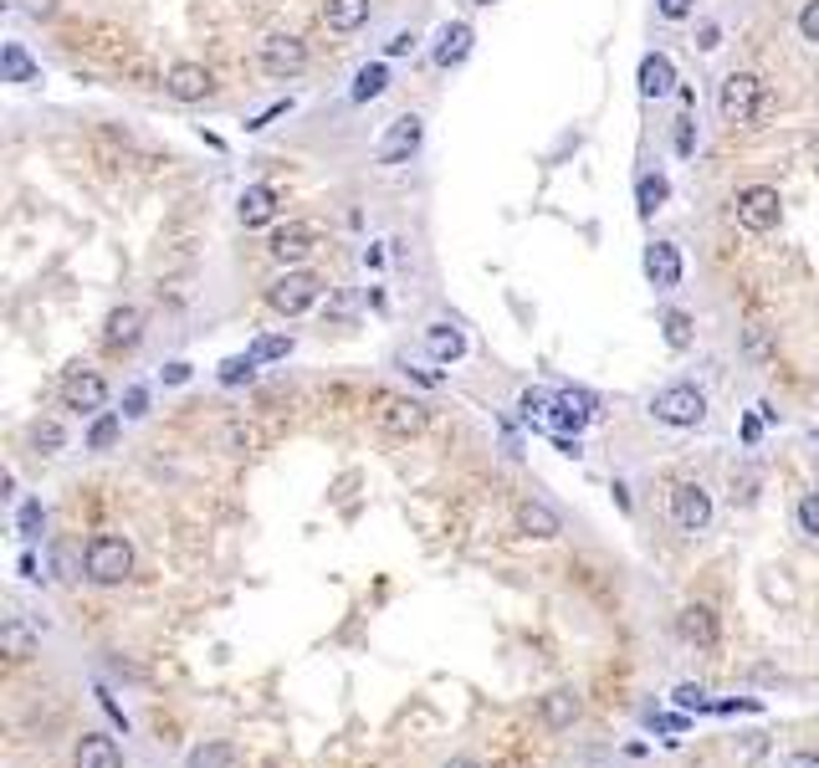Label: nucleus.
<instances>
[{
  "instance_id": "obj_1",
  "label": "nucleus",
  "mask_w": 819,
  "mask_h": 768,
  "mask_svg": "<svg viewBox=\"0 0 819 768\" xmlns=\"http://www.w3.org/2000/svg\"><path fill=\"white\" fill-rule=\"evenodd\" d=\"M717 108H722V119H728V123H759L763 108H768V88H763V77L728 73V77H722V88H717Z\"/></svg>"
},
{
  "instance_id": "obj_2",
  "label": "nucleus",
  "mask_w": 819,
  "mask_h": 768,
  "mask_svg": "<svg viewBox=\"0 0 819 768\" xmlns=\"http://www.w3.org/2000/svg\"><path fill=\"white\" fill-rule=\"evenodd\" d=\"M82 569H88L92 584H123V579L134 574V548L123 544L119 533H98L82 548Z\"/></svg>"
},
{
  "instance_id": "obj_3",
  "label": "nucleus",
  "mask_w": 819,
  "mask_h": 768,
  "mask_svg": "<svg viewBox=\"0 0 819 768\" xmlns=\"http://www.w3.org/2000/svg\"><path fill=\"white\" fill-rule=\"evenodd\" d=\"M651 415L661 420V426L691 430V426L707 420V395H701L697 384H666V390L651 399Z\"/></svg>"
},
{
  "instance_id": "obj_4",
  "label": "nucleus",
  "mask_w": 819,
  "mask_h": 768,
  "mask_svg": "<svg viewBox=\"0 0 819 768\" xmlns=\"http://www.w3.org/2000/svg\"><path fill=\"white\" fill-rule=\"evenodd\" d=\"M732 216H738L743 231L768 237V231L784 221V200H778L774 185H748V190H738V200H732Z\"/></svg>"
},
{
  "instance_id": "obj_5",
  "label": "nucleus",
  "mask_w": 819,
  "mask_h": 768,
  "mask_svg": "<svg viewBox=\"0 0 819 768\" xmlns=\"http://www.w3.org/2000/svg\"><path fill=\"white\" fill-rule=\"evenodd\" d=\"M374 426L385 430V436H420V430L431 426V410L410 395H389V390H379V395H374Z\"/></svg>"
},
{
  "instance_id": "obj_6",
  "label": "nucleus",
  "mask_w": 819,
  "mask_h": 768,
  "mask_svg": "<svg viewBox=\"0 0 819 768\" xmlns=\"http://www.w3.org/2000/svg\"><path fill=\"white\" fill-rule=\"evenodd\" d=\"M318 293H323V282L313 277V272H302V266H287L283 277L267 287V303L272 312H283V318H298V312H308L318 303Z\"/></svg>"
},
{
  "instance_id": "obj_7",
  "label": "nucleus",
  "mask_w": 819,
  "mask_h": 768,
  "mask_svg": "<svg viewBox=\"0 0 819 768\" xmlns=\"http://www.w3.org/2000/svg\"><path fill=\"white\" fill-rule=\"evenodd\" d=\"M671 523L682 533H701L712 523V492L701 482H676L671 487Z\"/></svg>"
},
{
  "instance_id": "obj_8",
  "label": "nucleus",
  "mask_w": 819,
  "mask_h": 768,
  "mask_svg": "<svg viewBox=\"0 0 819 768\" xmlns=\"http://www.w3.org/2000/svg\"><path fill=\"white\" fill-rule=\"evenodd\" d=\"M420 139H425V119H416V113H405V119L389 123V133L379 139V149H374V160L385 164V169H395V164H405L410 154L420 149Z\"/></svg>"
},
{
  "instance_id": "obj_9",
  "label": "nucleus",
  "mask_w": 819,
  "mask_h": 768,
  "mask_svg": "<svg viewBox=\"0 0 819 768\" xmlns=\"http://www.w3.org/2000/svg\"><path fill=\"white\" fill-rule=\"evenodd\" d=\"M62 405L77 415H98L108 405V380L98 370H73L62 380Z\"/></svg>"
},
{
  "instance_id": "obj_10",
  "label": "nucleus",
  "mask_w": 819,
  "mask_h": 768,
  "mask_svg": "<svg viewBox=\"0 0 819 768\" xmlns=\"http://www.w3.org/2000/svg\"><path fill=\"white\" fill-rule=\"evenodd\" d=\"M302 67H308V42H302V36H267V42H262V73L267 77H298Z\"/></svg>"
},
{
  "instance_id": "obj_11",
  "label": "nucleus",
  "mask_w": 819,
  "mask_h": 768,
  "mask_svg": "<svg viewBox=\"0 0 819 768\" xmlns=\"http://www.w3.org/2000/svg\"><path fill=\"white\" fill-rule=\"evenodd\" d=\"M164 92H169L175 103H206L210 92H215V77H210V67H200V62H175V67L164 73Z\"/></svg>"
},
{
  "instance_id": "obj_12",
  "label": "nucleus",
  "mask_w": 819,
  "mask_h": 768,
  "mask_svg": "<svg viewBox=\"0 0 819 768\" xmlns=\"http://www.w3.org/2000/svg\"><path fill=\"white\" fill-rule=\"evenodd\" d=\"M267 252H272V262H283V266L308 262V256H313V226H302V221L277 226L267 237Z\"/></svg>"
},
{
  "instance_id": "obj_13",
  "label": "nucleus",
  "mask_w": 819,
  "mask_h": 768,
  "mask_svg": "<svg viewBox=\"0 0 819 768\" xmlns=\"http://www.w3.org/2000/svg\"><path fill=\"white\" fill-rule=\"evenodd\" d=\"M645 277H651V287L671 293V287L682 282V252H676L671 241H651V246H645Z\"/></svg>"
},
{
  "instance_id": "obj_14",
  "label": "nucleus",
  "mask_w": 819,
  "mask_h": 768,
  "mask_svg": "<svg viewBox=\"0 0 819 768\" xmlns=\"http://www.w3.org/2000/svg\"><path fill=\"white\" fill-rule=\"evenodd\" d=\"M277 200H283V195L272 190V185H246V190H241V200H236L241 226H246V231H252V226H267L272 216H277Z\"/></svg>"
},
{
  "instance_id": "obj_15",
  "label": "nucleus",
  "mask_w": 819,
  "mask_h": 768,
  "mask_svg": "<svg viewBox=\"0 0 819 768\" xmlns=\"http://www.w3.org/2000/svg\"><path fill=\"white\" fill-rule=\"evenodd\" d=\"M73 764L77 768H123V748L113 738H103V733H82Z\"/></svg>"
},
{
  "instance_id": "obj_16",
  "label": "nucleus",
  "mask_w": 819,
  "mask_h": 768,
  "mask_svg": "<svg viewBox=\"0 0 819 768\" xmlns=\"http://www.w3.org/2000/svg\"><path fill=\"white\" fill-rule=\"evenodd\" d=\"M144 339V312L139 308H113L103 323V343L108 349H134Z\"/></svg>"
},
{
  "instance_id": "obj_17",
  "label": "nucleus",
  "mask_w": 819,
  "mask_h": 768,
  "mask_svg": "<svg viewBox=\"0 0 819 768\" xmlns=\"http://www.w3.org/2000/svg\"><path fill=\"white\" fill-rule=\"evenodd\" d=\"M472 42H477V31L466 26V21H451L441 26V42H435V67H456V62L472 57Z\"/></svg>"
},
{
  "instance_id": "obj_18",
  "label": "nucleus",
  "mask_w": 819,
  "mask_h": 768,
  "mask_svg": "<svg viewBox=\"0 0 819 768\" xmlns=\"http://www.w3.org/2000/svg\"><path fill=\"white\" fill-rule=\"evenodd\" d=\"M369 15H374L369 0H323V21H328V31H339V36L369 26Z\"/></svg>"
},
{
  "instance_id": "obj_19",
  "label": "nucleus",
  "mask_w": 819,
  "mask_h": 768,
  "mask_svg": "<svg viewBox=\"0 0 819 768\" xmlns=\"http://www.w3.org/2000/svg\"><path fill=\"white\" fill-rule=\"evenodd\" d=\"M641 92L645 98H666V92H676V67H671L666 52H645L641 57Z\"/></svg>"
},
{
  "instance_id": "obj_20",
  "label": "nucleus",
  "mask_w": 819,
  "mask_h": 768,
  "mask_svg": "<svg viewBox=\"0 0 819 768\" xmlns=\"http://www.w3.org/2000/svg\"><path fill=\"white\" fill-rule=\"evenodd\" d=\"M425 349H431L435 364H456V359L466 354V333L456 323H446V318H441V323L425 328Z\"/></svg>"
},
{
  "instance_id": "obj_21",
  "label": "nucleus",
  "mask_w": 819,
  "mask_h": 768,
  "mask_svg": "<svg viewBox=\"0 0 819 768\" xmlns=\"http://www.w3.org/2000/svg\"><path fill=\"white\" fill-rule=\"evenodd\" d=\"M518 528L528 533V538H558V533H564V517L553 513L549 503H522L518 507Z\"/></svg>"
},
{
  "instance_id": "obj_22",
  "label": "nucleus",
  "mask_w": 819,
  "mask_h": 768,
  "mask_svg": "<svg viewBox=\"0 0 819 768\" xmlns=\"http://www.w3.org/2000/svg\"><path fill=\"white\" fill-rule=\"evenodd\" d=\"M682 636L691 646H717V615L707 605H686L682 610Z\"/></svg>"
},
{
  "instance_id": "obj_23",
  "label": "nucleus",
  "mask_w": 819,
  "mask_h": 768,
  "mask_svg": "<svg viewBox=\"0 0 819 768\" xmlns=\"http://www.w3.org/2000/svg\"><path fill=\"white\" fill-rule=\"evenodd\" d=\"M385 88H389V67H385V62H364V67L354 73V103H374Z\"/></svg>"
},
{
  "instance_id": "obj_24",
  "label": "nucleus",
  "mask_w": 819,
  "mask_h": 768,
  "mask_svg": "<svg viewBox=\"0 0 819 768\" xmlns=\"http://www.w3.org/2000/svg\"><path fill=\"white\" fill-rule=\"evenodd\" d=\"M0 67H5V83H42V73H36V62L26 57V46L11 42L5 46V57H0Z\"/></svg>"
},
{
  "instance_id": "obj_25",
  "label": "nucleus",
  "mask_w": 819,
  "mask_h": 768,
  "mask_svg": "<svg viewBox=\"0 0 819 768\" xmlns=\"http://www.w3.org/2000/svg\"><path fill=\"white\" fill-rule=\"evenodd\" d=\"M574 717H579V696H574V692H549V696H543V723H549V727H568Z\"/></svg>"
},
{
  "instance_id": "obj_26",
  "label": "nucleus",
  "mask_w": 819,
  "mask_h": 768,
  "mask_svg": "<svg viewBox=\"0 0 819 768\" xmlns=\"http://www.w3.org/2000/svg\"><path fill=\"white\" fill-rule=\"evenodd\" d=\"M666 195H671L666 175H641V179H635V200H641V216H655V210L666 206Z\"/></svg>"
},
{
  "instance_id": "obj_27",
  "label": "nucleus",
  "mask_w": 819,
  "mask_h": 768,
  "mask_svg": "<svg viewBox=\"0 0 819 768\" xmlns=\"http://www.w3.org/2000/svg\"><path fill=\"white\" fill-rule=\"evenodd\" d=\"M661 328H666V343L676 349V354H682V349H691V339H697V333H691V318H686L682 308H671L666 318H661Z\"/></svg>"
},
{
  "instance_id": "obj_28",
  "label": "nucleus",
  "mask_w": 819,
  "mask_h": 768,
  "mask_svg": "<svg viewBox=\"0 0 819 768\" xmlns=\"http://www.w3.org/2000/svg\"><path fill=\"white\" fill-rule=\"evenodd\" d=\"M231 764H236V748H231V743H206V748L190 754V768H231Z\"/></svg>"
},
{
  "instance_id": "obj_29",
  "label": "nucleus",
  "mask_w": 819,
  "mask_h": 768,
  "mask_svg": "<svg viewBox=\"0 0 819 768\" xmlns=\"http://www.w3.org/2000/svg\"><path fill=\"white\" fill-rule=\"evenodd\" d=\"M246 354H252L256 364H267V359H287V354H292V339H287V333H267V339H256Z\"/></svg>"
},
{
  "instance_id": "obj_30",
  "label": "nucleus",
  "mask_w": 819,
  "mask_h": 768,
  "mask_svg": "<svg viewBox=\"0 0 819 768\" xmlns=\"http://www.w3.org/2000/svg\"><path fill=\"white\" fill-rule=\"evenodd\" d=\"M42 523H46V513H42V503H36V497L15 507V528H21V538H42Z\"/></svg>"
},
{
  "instance_id": "obj_31",
  "label": "nucleus",
  "mask_w": 819,
  "mask_h": 768,
  "mask_svg": "<svg viewBox=\"0 0 819 768\" xmlns=\"http://www.w3.org/2000/svg\"><path fill=\"white\" fill-rule=\"evenodd\" d=\"M113 441H119V415H98L92 430H88V446H92V451H108Z\"/></svg>"
},
{
  "instance_id": "obj_32",
  "label": "nucleus",
  "mask_w": 819,
  "mask_h": 768,
  "mask_svg": "<svg viewBox=\"0 0 819 768\" xmlns=\"http://www.w3.org/2000/svg\"><path fill=\"white\" fill-rule=\"evenodd\" d=\"M31 441H36V451H42V457H52V451H62V441H67V436H62L57 420H42V426L31 430Z\"/></svg>"
},
{
  "instance_id": "obj_33",
  "label": "nucleus",
  "mask_w": 819,
  "mask_h": 768,
  "mask_svg": "<svg viewBox=\"0 0 819 768\" xmlns=\"http://www.w3.org/2000/svg\"><path fill=\"white\" fill-rule=\"evenodd\" d=\"M252 374H256L252 354H236V359H225L221 364V384H241V380H252Z\"/></svg>"
},
{
  "instance_id": "obj_34",
  "label": "nucleus",
  "mask_w": 819,
  "mask_h": 768,
  "mask_svg": "<svg viewBox=\"0 0 819 768\" xmlns=\"http://www.w3.org/2000/svg\"><path fill=\"white\" fill-rule=\"evenodd\" d=\"M5 650H11L15 661H26L31 656V636H26V625L21 621H5Z\"/></svg>"
},
{
  "instance_id": "obj_35",
  "label": "nucleus",
  "mask_w": 819,
  "mask_h": 768,
  "mask_svg": "<svg viewBox=\"0 0 819 768\" xmlns=\"http://www.w3.org/2000/svg\"><path fill=\"white\" fill-rule=\"evenodd\" d=\"M794 517H799V528H805L809 538H819V492H809V497L799 503V513H794Z\"/></svg>"
},
{
  "instance_id": "obj_36",
  "label": "nucleus",
  "mask_w": 819,
  "mask_h": 768,
  "mask_svg": "<svg viewBox=\"0 0 819 768\" xmlns=\"http://www.w3.org/2000/svg\"><path fill=\"white\" fill-rule=\"evenodd\" d=\"M676 707H686V712H701V707H712V702H707V692H701V687H691V681H686V687H676Z\"/></svg>"
},
{
  "instance_id": "obj_37",
  "label": "nucleus",
  "mask_w": 819,
  "mask_h": 768,
  "mask_svg": "<svg viewBox=\"0 0 819 768\" xmlns=\"http://www.w3.org/2000/svg\"><path fill=\"white\" fill-rule=\"evenodd\" d=\"M799 36L819 46V0H805V11H799Z\"/></svg>"
},
{
  "instance_id": "obj_38",
  "label": "nucleus",
  "mask_w": 819,
  "mask_h": 768,
  "mask_svg": "<svg viewBox=\"0 0 819 768\" xmlns=\"http://www.w3.org/2000/svg\"><path fill=\"white\" fill-rule=\"evenodd\" d=\"M405 52H416V31H395L385 42V57H405Z\"/></svg>"
},
{
  "instance_id": "obj_39",
  "label": "nucleus",
  "mask_w": 819,
  "mask_h": 768,
  "mask_svg": "<svg viewBox=\"0 0 819 768\" xmlns=\"http://www.w3.org/2000/svg\"><path fill=\"white\" fill-rule=\"evenodd\" d=\"M123 415H129V420H139V415H150V395H144V390H129V399H123Z\"/></svg>"
},
{
  "instance_id": "obj_40",
  "label": "nucleus",
  "mask_w": 819,
  "mask_h": 768,
  "mask_svg": "<svg viewBox=\"0 0 819 768\" xmlns=\"http://www.w3.org/2000/svg\"><path fill=\"white\" fill-rule=\"evenodd\" d=\"M655 11L666 15V21H686V15H691V0H655Z\"/></svg>"
},
{
  "instance_id": "obj_41",
  "label": "nucleus",
  "mask_w": 819,
  "mask_h": 768,
  "mask_svg": "<svg viewBox=\"0 0 819 768\" xmlns=\"http://www.w3.org/2000/svg\"><path fill=\"white\" fill-rule=\"evenodd\" d=\"M697 149V123L682 119V129H676V154H691Z\"/></svg>"
},
{
  "instance_id": "obj_42",
  "label": "nucleus",
  "mask_w": 819,
  "mask_h": 768,
  "mask_svg": "<svg viewBox=\"0 0 819 768\" xmlns=\"http://www.w3.org/2000/svg\"><path fill=\"white\" fill-rule=\"evenodd\" d=\"M287 108H292V103H272V108H267V113H256V119H252V123H246V129H252V133H262V129H267V123H277V119H283Z\"/></svg>"
},
{
  "instance_id": "obj_43",
  "label": "nucleus",
  "mask_w": 819,
  "mask_h": 768,
  "mask_svg": "<svg viewBox=\"0 0 819 768\" xmlns=\"http://www.w3.org/2000/svg\"><path fill=\"white\" fill-rule=\"evenodd\" d=\"M21 11H26V15H36V21H46V15L57 11V0H21Z\"/></svg>"
},
{
  "instance_id": "obj_44",
  "label": "nucleus",
  "mask_w": 819,
  "mask_h": 768,
  "mask_svg": "<svg viewBox=\"0 0 819 768\" xmlns=\"http://www.w3.org/2000/svg\"><path fill=\"white\" fill-rule=\"evenodd\" d=\"M784 768H819V754H789Z\"/></svg>"
},
{
  "instance_id": "obj_45",
  "label": "nucleus",
  "mask_w": 819,
  "mask_h": 768,
  "mask_svg": "<svg viewBox=\"0 0 819 768\" xmlns=\"http://www.w3.org/2000/svg\"><path fill=\"white\" fill-rule=\"evenodd\" d=\"M190 380V364H169V370H164V384H185Z\"/></svg>"
},
{
  "instance_id": "obj_46",
  "label": "nucleus",
  "mask_w": 819,
  "mask_h": 768,
  "mask_svg": "<svg viewBox=\"0 0 819 768\" xmlns=\"http://www.w3.org/2000/svg\"><path fill=\"white\" fill-rule=\"evenodd\" d=\"M441 768H482L477 758H451V764H441Z\"/></svg>"
},
{
  "instance_id": "obj_47",
  "label": "nucleus",
  "mask_w": 819,
  "mask_h": 768,
  "mask_svg": "<svg viewBox=\"0 0 819 768\" xmlns=\"http://www.w3.org/2000/svg\"><path fill=\"white\" fill-rule=\"evenodd\" d=\"M472 6H491V0H472Z\"/></svg>"
}]
</instances>
